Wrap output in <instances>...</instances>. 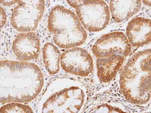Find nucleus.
<instances>
[{
	"instance_id": "1",
	"label": "nucleus",
	"mask_w": 151,
	"mask_h": 113,
	"mask_svg": "<svg viewBox=\"0 0 151 113\" xmlns=\"http://www.w3.org/2000/svg\"><path fill=\"white\" fill-rule=\"evenodd\" d=\"M41 70L36 64L4 60L0 66L1 103H27L37 96L44 85Z\"/></svg>"
},
{
	"instance_id": "2",
	"label": "nucleus",
	"mask_w": 151,
	"mask_h": 113,
	"mask_svg": "<svg viewBox=\"0 0 151 113\" xmlns=\"http://www.w3.org/2000/svg\"><path fill=\"white\" fill-rule=\"evenodd\" d=\"M151 50L134 53L129 59L120 76L121 91L128 102L145 104L150 100Z\"/></svg>"
},
{
	"instance_id": "3",
	"label": "nucleus",
	"mask_w": 151,
	"mask_h": 113,
	"mask_svg": "<svg viewBox=\"0 0 151 113\" xmlns=\"http://www.w3.org/2000/svg\"><path fill=\"white\" fill-rule=\"evenodd\" d=\"M131 51V45L122 32H111L100 38L92 48L99 80L107 83L114 79Z\"/></svg>"
},
{
	"instance_id": "4",
	"label": "nucleus",
	"mask_w": 151,
	"mask_h": 113,
	"mask_svg": "<svg viewBox=\"0 0 151 113\" xmlns=\"http://www.w3.org/2000/svg\"><path fill=\"white\" fill-rule=\"evenodd\" d=\"M86 93L81 83L73 79L58 78L47 87L42 99L43 113H79L84 104Z\"/></svg>"
},
{
	"instance_id": "5",
	"label": "nucleus",
	"mask_w": 151,
	"mask_h": 113,
	"mask_svg": "<svg viewBox=\"0 0 151 113\" xmlns=\"http://www.w3.org/2000/svg\"><path fill=\"white\" fill-rule=\"evenodd\" d=\"M48 29L59 48H68L82 45L87 40V32L77 16L70 10L60 6L50 13Z\"/></svg>"
},
{
	"instance_id": "6",
	"label": "nucleus",
	"mask_w": 151,
	"mask_h": 113,
	"mask_svg": "<svg viewBox=\"0 0 151 113\" xmlns=\"http://www.w3.org/2000/svg\"><path fill=\"white\" fill-rule=\"evenodd\" d=\"M75 9L77 16L83 28L89 31L103 30L109 23L110 12L103 1H67Z\"/></svg>"
},
{
	"instance_id": "7",
	"label": "nucleus",
	"mask_w": 151,
	"mask_h": 113,
	"mask_svg": "<svg viewBox=\"0 0 151 113\" xmlns=\"http://www.w3.org/2000/svg\"><path fill=\"white\" fill-rule=\"evenodd\" d=\"M12 12L11 21L18 31L30 32L35 30L45 10V1H18Z\"/></svg>"
},
{
	"instance_id": "8",
	"label": "nucleus",
	"mask_w": 151,
	"mask_h": 113,
	"mask_svg": "<svg viewBox=\"0 0 151 113\" xmlns=\"http://www.w3.org/2000/svg\"><path fill=\"white\" fill-rule=\"evenodd\" d=\"M60 64L65 72L78 76H88L93 70L91 55L86 49L80 48L65 51L61 55Z\"/></svg>"
},
{
	"instance_id": "9",
	"label": "nucleus",
	"mask_w": 151,
	"mask_h": 113,
	"mask_svg": "<svg viewBox=\"0 0 151 113\" xmlns=\"http://www.w3.org/2000/svg\"><path fill=\"white\" fill-rule=\"evenodd\" d=\"M12 48L21 61L36 60L40 53V38L34 32L19 33L13 41Z\"/></svg>"
},
{
	"instance_id": "10",
	"label": "nucleus",
	"mask_w": 151,
	"mask_h": 113,
	"mask_svg": "<svg viewBox=\"0 0 151 113\" xmlns=\"http://www.w3.org/2000/svg\"><path fill=\"white\" fill-rule=\"evenodd\" d=\"M151 20L136 17L129 23L126 36L131 45L139 47L149 43L151 41Z\"/></svg>"
},
{
	"instance_id": "11",
	"label": "nucleus",
	"mask_w": 151,
	"mask_h": 113,
	"mask_svg": "<svg viewBox=\"0 0 151 113\" xmlns=\"http://www.w3.org/2000/svg\"><path fill=\"white\" fill-rule=\"evenodd\" d=\"M141 6V1H111L110 10L114 21L122 23L138 13Z\"/></svg>"
},
{
	"instance_id": "12",
	"label": "nucleus",
	"mask_w": 151,
	"mask_h": 113,
	"mask_svg": "<svg viewBox=\"0 0 151 113\" xmlns=\"http://www.w3.org/2000/svg\"><path fill=\"white\" fill-rule=\"evenodd\" d=\"M61 52L58 48L51 43H47L43 49V59L46 70L50 74L55 75L59 72Z\"/></svg>"
},
{
	"instance_id": "13",
	"label": "nucleus",
	"mask_w": 151,
	"mask_h": 113,
	"mask_svg": "<svg viewBox=\"0 0 151 113\" xmlns=\"http://www.w3.org/2000/svg\"><path fill=\"white\" fill-rule=\"evenodd\" d=\"M0 112L27 113L34 112L32 108L27 105L17 102H12L1 107L0 109Z\"/></svg>"
},
{
	"instance_id": "14",
	"label": "nucleus",
	"mask_w": 151,
	"mask_h": 113,
	"mask_svg": "<svg viewBox=\"0 0 151 113\" xmlns=\"http://www.w3.org/2000/svg\"><path fill=\"white\" fill-rule=\"evenodd\" d=\"M6 17L5 11L1 6V28L3 27L6 23Z\"/></svg>"
},
{
	"instance_id": "15",
	"label": "nucleus",
	"mask_w": 151,
	"mask_h": 113,
	"mask_svg": "<svg viewBox=\"0 0 151 113\" xmlns=\"http://www.w3.org/2000/svg\"><path fill=\"white\" fill-rule=\"evenodd\" d=\"M18 1H1V3L5 6H10L17 3Z\"/></svg>"
}]
</instances>
